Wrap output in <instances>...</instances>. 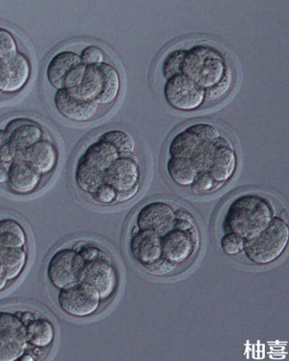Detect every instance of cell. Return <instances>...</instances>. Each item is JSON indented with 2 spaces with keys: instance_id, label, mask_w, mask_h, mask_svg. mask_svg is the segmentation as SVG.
I'll use <instances>...</instances> for the list:
<instances>
[{
  "instance_id": "6da1fadb",
  "label": "cell",
  "mask_w": 289,
  "mask_h": 361,
  "mask_svg": "<svg viewBox=\"0 0 289 361\" xmlns=\"http://www.w3.org/2000/svg\"><path fill=\"white\" fill-rule=\"evenodd\" d=\"M275 217L274 207L266 197L254 194L241 195L228 207L223 228L225 233H235L249 240L266 228Z\"/></svg>"
},
{
  "instance_id": "7a4b0ae2",
  "label": "cell",
  "mask_w": 289,
  "mask_h": 361,
  "mask_svg": "<svg viewBox=\"0 0 289 361\" xmlns=\"http://www.w3.org/2000/svg\"><path fill=\"white\" fill-rule=\"evenodd\" d=\"M121 155L114 146L98 140L87 147L75 168V183L81 191L91 195L104 181L105 173Z\"/></svg>"
},
{
  "instance_id": "3957f363",
  "label": "cell",
  "mask_w": 289,
  "mask_h": 361,
  "mask_svg": "<svg viewBox=\"0 0 289 361\" xmlns=\"http://www.w3.org/2000/svg\"><path fill=\"white\" fill-rule=\"evenodd\" d=\"M228 65L214 47L198 44L186 49L181 73L201 88H211L224 76Z\"/></svg>"
},
{
  "instance_id": "277c9868",
  "label": "cell",
  "mask_w": 289,
  "mask_h": 361,
  "mask_svg": "<svg viewBox=\"0 0 289 361\" xmlns=\"http://www.w3.org/2000/svg\"><path fill=\"white\" fill-rule=\"evenodd\" d=\"M289 239L288 223L282 218L275 217L262 233L245 240V252L250 262L257 265H268L285 252Z\"/></svg>"
},
{
  "instance_id": "5b68a950",
  "label": "cell",
  "mask_w": 289,
  "mask_h": 361,
  "mask_svg": "<svg viewBox=\"0 0 289 361\" xmlns=\"http://www.w3.org/2000/svg\"><path fill=\"white\" fill-rule=\"evenodd\" d=\"M57 300L60 310L65 314L75 318H86L94 314L102 304L98 291L81 281L60 289Z\"/></svg>"
},
{
  "instance_id": "8992f818",
  "label": "cell",
  "mask_w": 289,
  "mask_h": 361,
  "mask_svg": "<svg viewBox=\"0 0 289 361\" xmlns=\"http://www.w3.org/2000/svg\"><path fill=\"white\" fill-rule=\"evenodd\" d=\"M27 347L25 323L16 313L0 310V361L20 360Z\"/></svg>"
},
{
  "instance_id": "52a82bcc",
  "label": "cell",
  "mask_w": 289,
  "mask_h": 361,
  "mask_svg": "<svg viewBox=\"0 0 289 361\" xmlns=\"http://www.w3.org/2000/svg\"><path fill=\"white\" fill-rule=\"evenodd\" d=\"M84 264L85 260L78 250L70 247L57 250L47 262V279L54 288H64L80 281Z\"/></svg>"
},
{
  "instance_id": "ba28073f",
  "label": "cell",
  "mask_w": 289,
  "mask_h": 361,
  "mask_svg": "<svg viewBox=\"0 0 289 361\" xmlns=\"http://www.w3.org/2000/svg\"><path fill=\"white\" fill-rule=\"evenodd\" d=\"M164 97L170 106L178 111L191 112L206 102L204 89L183 73L171 76L164 86Z\"/></svg>"
},
{
  "instance_id": "9c48e42d",
  "label": "cell",
  "mask_w": 289,
  "mask_h": 361,
  "mask_svg": "<svg viewBox=\"0 0 289 361\" xmlns=\"http://www.w3.org/2000/svg\"><path fill=\"white\" fill-rule=\"evenodd\" d=\"M220 135L219 129L209 123H196L188 126L171 141L170 157L192 159L204 145L214 141Z\"/></svg>"
},
{
  "instance_id": "30bf717a",
  "label": "cell",
  "mask_w": 289,
  "mask_h": 361,
  "mask_svg": "<svg viewBox=\"0 0 289 361\" xmlns=\"http://www.w3.org/2000/svg\"><path fill=\"white\" fill-rule=\"evenodd\" d=\"M162 257L176 265L183 264L193 257L199 247L196 226L185 231L173 228L161 236Z\"/></svg>"
},
{
  "instance_id": "8fae6325",
  "label": "cell",
  "mask_w": 289,
  "mask_h": 361,
  "mask_svg": "<svg viewBox=\"0 0 289 361\" xmlns=\"http://www.w3.org/2000/svg\"><path fill=\"white\" fill-rule=\"evenodd\" d=\"M78 281L94 287L102 300H105L112 297L117 289V271L109 257L97 258L85 262Z\"/></svg>"
},
{
  "instance_id": "7c38bea8",
  "label": "cell",
  "mask_w": 289,
  "mask_h": 361,
  "mask_svg": "<svg viewBox=\"0 0 289 361\" xmlns=\"http://www.w3.org/2000/svg\"><path fill=\"white\" fill-rule=\"evenodd\" d=\"M141 170L133 155L121 154L105 173L104 183L109 184L118 192L125 193L140 188Z\"/></svg>"
},
{
  "instance_id": "4fadbf2b",
  "label": "cell",
  "mask_w": 289,
  "mask_h": 361,
  "mask_svg": "<svg viewBox=\"0 0 289 361\" xmlns=\"http://www.w3.org/2000/svg\"><path fill=\"white\" fill-rule=\"evenodd\" d=\"M176 219L172 205L162 202H149L139 210L136 226L139 231H152L162 236L172 231Z\"/></svg>"
},
{
  "instance_id": "5bb4252c",
  "label": "cell",
  "mask_w": 289,
  "mask_h": 361,
  "mask_svg": "<svg viewBox=\"0 0 289 361\" xmlns=\"http://www.w3.org/2000/svg\"><path fill=\"white\" fill-rule=\"evenodd\" d=\"M238 155L227 137L220 135L215 139V146L207 173L218 183H227L235 173Z\"/></svg>"
},
{
  "instance_id": "9a60e30c",
  "label": "cell",
  "mask_w": 289,
  "mask_h": 361,
  "mask_svg": "<svg viewBox=\"0 0 289 361\" xmlns=\"http://www.w3.org/2000/svg\"><path fill=\"white\" fill-rule=\"evenodd\" d=\"M54 106L67 120L75 123H86L93 120L99 105L76 97L69 90H57L54 94Z\"/></svg>"
},
{
  "instance_id": "2e32d148",
  "label": "cell",
  "mask_w": 289,
  "mask_h": 361,
  "mask_svg": "<svg viewBox=\"0 0 289 361\" xmlns=\"http://www.w3.org/2000/svg\"><path fill=\"white\" fill-rule=\"evenodd\" d=\"M30 76V62L22 52L12 59L0 62V93H18L25 88Z\"/></svg>"
},
{
  "instance_id": "e0dca14e",
  "label": "cell",
  "mask_w": 289,
  "mask_h": 361,
  "mask_svg": "<svg viewBox=\"0 0 289 361\" xmlns=\"http://www.w3.org/2000/svg\"><path fill=\"white\" fill-rule=\"evenodd\" d=\"M130 254L141 267L157 262L162 257L161 236L152 231H138L131 236Z\"/></svg>"
},
{
  "instance_id": "ac0fdd59",
  "label": "cell",
  "mask_w": 289,
  "mask_h": 361,
  "mask_svg": "<svg viewBox=\"0 0 289 361\" xmlns=\"http://www.w3.org/2000/svg\"><path fill=\"white\" fill-rule=\"evenodd\" d=\"M42 178L43 176L27 162L15 159L10 163L8 170V188L16 195L25 196L39 188Z\"/></svg>"
},
{
  "instance_id": "d6986e66",
  "label": "cell",
  "mask_w": 289,
  "mask_h": 361,
  "mask_svg": "<svg viewBox=\"0 0 289 361\" xmlns=\"http://www.w3.org/2000/svg\"><path fill=\"white\" fill-rule=\"evenodd\" d=\"M18 155L29 147L43 140L44 130L41 126L30 118H15L7 123L4 129Z\"/></svg>"
},
{
  "instance_id": "ffe728a7",
  "label": "cell",
  "mask_w": 289,
  "mask_h": 361,
  "mask_svg": "<svg viewBox=\"0 0 289 361\" xmlns=\"http://www.w3.org/2000/svg\"><path fill=\"white\" fill-rule=\"evenodd\" d=\"M17 159L27 162L42 176L49 175L56 168L58 160L56 147L51 141L43 139L18 154Z\"/></svg>"
},
{
  "instance_id": "44dd1931",
  "label": "cell",
  "mask_w": 289,
  "mask_h": 361,
  "mask_svg": "<svg viewBox=\"0 0 289 361\" xmlns=\"http://www.w3.org/2000/svg\"><path fill=\"white\" fill-rule=\"evenodd\" d=\"M82 64L80 55L70 50L57 52L47 63L46 75L47 81L54 89H64L65 79L78 65Z\"/></svg>"
},
{
  "instance_id": "7402d4cb",
  "label": "cell",
  "mask_w": 289,
  "mask_h": 361,
  "mask_svg": "<svg viewBox=\"0 0 289 361\" xmlns=\"http://www.w3.org/2000/svg\"><path fill=\"white\" fill-rule=\"evenodd\" d=\"M102 86H104V75L99 65L87 66L82 82L80 86L70 89L69 91L80 99L96 102L101 96Z\"/></svg>"
},
{
  "instance_id": "603a6c76",
  "label": "cell",
  "mask_w": 289,
  "mask_h": 361,
  "mask_svg": "<svg viewBox=\"0 0 289 361\" xmlns=\"http://www.w3.org/2000/svg\"><path fill=\"white\" fill-rule=\"evenodd\" d=\"M26 337L28 344L38 349L51 346L55 339L54 324L46 318H34L26 324Z\"/></svg>"
},
{
  "instance_id": "cb8c5ba5",
  "label": "cell",
  "mask_w": 289,
  "mask_h": 361,
  "mask_svg": "<svg viewBox=\"0 0 289 361\" xmlns=\"http://www.w3.org/2000/svg\"><path fill=\"white\" fill-rule=\"evenodd\" d=\"M27 263L25 247H4L0 249V265L4 268L5 276L11 283L22 275Z\"/></svg>"
},
{
  "instance_id": "d4e9b609",
  "label": "cell",
  "mask_w": 289,
  "mask_h": 361,
  "mask_svg": "<svg viewBox=\"0 0 289 361\" xmlns=\"http://www.w3.org/2000/svg\"><path fill=\"white\" fill-rule=\"evenodd\" d=\"M167 172L173 183L178 186H191L199 170L189 158L171 157L167 162Z\"/></svg>"
},
{
  "instance_id": "484cf974",
  "label": "cell",
  "mask_w": 289,
  "mask_h": 361,
  "mask_svg": "<svg viewBox=\"0 0 289 361\" xmlns=\"http://www.w3.org/2000/svg\"><path fill=\"white\" fill-rule=\"evenodd\" d=\"M27 243V237L23 226L11 218L0 220V249L4 247H20Z\"/></svg>"
},
{
  "instance_id": "4316f807",
  "label": "cell",
  "mask_w": 289,
  "mask_h": 361,
  "mask_svg": "<svg viewBox=\"0 0 289 361\" xmlns=\"http://www.w3.org/2000/svg\"><path fill=\"white\" fill-rule=\"evenodd\" d=\"M101 68L102 75H104V86L101 96L97 99L96 104L98 105H109L113 104L118 96H119L121 89V79L119 73L113 66L102 63L99 65Z\"/></svg>"
},
{
  "instance_id": "83f0119b",
  "label": "cell",
  "mask_w": 289,
  "mask_h": 361,
  "mask_svg": "<svg viewBox=\"0 0 289 361\" xmlns=\"http://www.w3.org/2000/svg\"><path fill=\"white\" fill-rule=\"evenodd\" d=\"M99 139L111 144L121 154H133L135 149V142H134L133 136L125 131L119 130V129L106 131V133H102Z\"/></svg>"
},
{
  "instance_id": "f1b7e54d",
  "label": "cell",
  "mask_w": 289,
  "mask_h": 361,
  "mask_svg": "<svg viewBox=\"0 0 289 361\" xmlns=\"http://www.w3.org/2000/svg\"><path fill=\"white\" fill-rule=\"evenodd\" d=\"M233 83V71L230 66L226 70V73L223 78L221 79L219 82L215 84L211 88L204 90V97H206V102H218L227 97L230 93L231 87Z\"/></svg>"
},
{
  "instance_id": "f546056e",
  "label": "cell",
  "mask_w": 289,
  "mask_h": 361,
  "mask_svg": "<svg viewBox=\"0 0 289 361\" xmlns=\"http://www.w3.org/2000/svg\"><path fill=\"white\" fill-rule=\"evenodd\" d=\"M224 185L225 184L216 183V181L209 176V173L201 171V172L198 173L195 181L192 183L190 188L192 192L197 195L209 194L214 193V192L222 188Z\"/></svg>"
},
{
  "instance_id": "4dcf8cb0",
  "label": "cell",
  "mask_w": 289,
  "mask_h": 361,
  "mask_svg": "<svg viewBox=\"0 0 289 361\" xmlns=\"http://www.w3.org/2000/svg\"><path fill=\"white\" fill-rule=\"evenodd\" d=\"M18 54L17 41L7 29L0 27V62L12 59Z\"/></svg>"
},
{
  "instance_id": "1f68e13d",
  "label": "cell",
  "mask_w": 289,
  "mask_h": 361,
  "mask_svg": "<svg viewBox=\"0 0 289 361\" xmlns=\"http://www.w3.org/2000/svg\"><path fill=\"white\" fill-rule=\"evenodd\" d=\"M186 49L173 50L165 58L162 65L163 75L167 79L181 73V65L185 59Z\"/></svg>"
},
{
  "instance_id": "d6a6232c",
  "label": "cell",
  "mask_w": 289,
  "mask_h": 361,
  "mask_svg": "<svg viewBox=\"0 0 289 361\" xmlns=\"http://www.w3.org/2000/svg\"><path fill=\"white\" fill-rule=\"evenodd\" d=\"M221 247L227 255H236L244 252L245 239L233 233H226L221 239Z\"/></svg>"
},
{
  "instance_id": "836d02e7",
  "label": "cell",
  "mask_w": 289,
  "mask_h": 361,
  "mask_svg": "<svg viewBox=\"0 0 289 361\" xmlns=\"http://www.w3.org/2000/svg\"><path fill=\"white\" fill-rule=\"evenodd\" d=\"M118 195V192L111 185L102 183L90 196L99 204L110 205L117 204Z\"/></svg>"
},
{
  "instance_id": "e575fe53",
  "label": "cell",
  "mask_w": 289,
  "mask_h": 361,
  "mask_svg": "<svg viewBox=\"0 0 289 361\" xmlns=\"http://www.w3.org/2000/svg\"><path fill=\"white\" fill-rule=\"evenodd\" d=\"M18 152L13 147L4 129H0V162L10 164L17 159Z\"/></svg>"
},
{
  "instance_id": "d590c367",
  "label": "cell",
  "mask_w": 289,
  "mask_h": 361,
  "mask_svg": "<svg viewBox=\"0 0 289 361\" xmlns=\"http://www.w3.org/2000/svg\"><path fill=\"white\" fill-rule=\"evenodd\" d=\"M80 57L83 65L97 66L104 63L105 54L101 47L89 46L81 51Z\"/></svg>"
},
{
  "instance_id": "8d00e7d4",
  "label": "cell",
  "mask_w": 289,
  "mask_h": 361,
  "mask_svg": "<svg viewBox=\"0 0 289 361\" xmlns=\"http://www.w3.org/2000/svg\"><path fill=\"white\" fill-rule=\"evenodd\" d=\"M178 265L173 264L169 260L165 259L164 257L160 258L157 262L152 263V264L142 267L147 273L152 276H166L173 273L177 269Z\"/></svg>"
},
{
  "instance_id": "74e56055",
  "label": "cell",
  "mask_w": 289,
  "mask_h": 361,
  "mask_svg": "<svg viewBox=\"0 0 289 361\" xmlns=\"http://www.w3.org/2000/svg\"><path fill=\"white\" fill-rule=\"evenodd\" d=\"M87 66L80 64L73 68L72 72L65 79L64 89H73L80 85L82 82L84 73H85Z\"/></svg>"
},
{
  "instance_id": "f35d334b",
  "label": "cell",
  "mask_w": 289,
  "mask_h": 361,
  "mask_svg": "<svg viewBox=\"0 0 289 361\" xmlns=\"http://www.w3.org/2000/svg\"><path fill=\"white\" fill-rule=\"evenodd\" d=\"M78 252L82 257L83 259L85 260V262L97 259V258L107 257L104 250L94 246L82 247Z\"/></svg>"
},
{
  "instance_id": "ab89813d",
  "label": "cell",
  "mask_w": 289,
  "mask_h": 361,
  "mask_svg": "<svg viewBox=\"0 0 289 361\" xmlns=\"http://www.w3.org/2000/svg\"><path fill=\"white\" fill-rule=\"evenodd\" d=\"M8 170H9V164L0 162V185L7 184Z\"/></svg>"
},
{
  "instance_id": "60d3db41",
  "label": "cell",
  "mask_w": 289,
  "mask_h": 361,
  "mask_svg": "<svg viewBox=\"0 0 289 361\" xmlns=\"http://www.w3.org/2000/svg\"><path fill=\"white\" fill-rule=\"evenodd\" d=\"M176 218L183 219V220L194 221L193 215H192L190 212H187V210L183 209V208L178 210V212H176Z\"/></svg>"
},
{
  "instance_id": "b9f144b4",
  "label": "cell",
  "mask_w": 289,
  "mask_h": 361,
  "mask_svg": "<svg viewBox=\"0 0 289 361\" xmlns=\"http://www.w3.org/2000/svg\"><path fill=\"white\" fill-rule=\"evenodd\" d=\"M9 283L10 281H8L6 276H5L4 268L0 265V292L4 291Z\"/></svg>"
},
{
  "instance_id": "7bdbcfd3",
  "label": "cell",
  "mask_w": 289,
  "mask_h": 361,
  "mask_svg": "<svg viewBox=\"0 0 289 361\" xmlns=\"http://www.w3.org/2000/svg\"><path fill=\"white\" fill-rule=\"evenodd\" d=\"M34 318H35V316H34L33 313L31 312H23L22 317H20L23 322L25 323V325L26 324L30 322V321H32Z\"/></svg>"
},
{
  "instance_id": "ee69618b",
  "label": "cell",
  "mask_w": 289,
  "mask_h": 361,
  "mask_svg": "<svg viewBox=\"0 0 289 361\" xmlns=\"http://www.w3.org/2000/svg\"><path fill=\"white\" fill-rule=\"evenodd\" d=\"M20 360L31 361V360H34V357H33V355H31L30 353L25 352V354H23V357H20Z\"/></svg>"
}]
</instances>
